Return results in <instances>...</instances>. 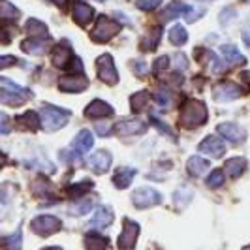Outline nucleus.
Segmentation results:
<instances>
[{"instance_id": "18", "label": "nucleus", "mask_w": 250, "mask_h": 250, "mask_svg": "<svg viewBox=\"0 0 250 250\" xmlns=\"http://www.w3.org/2000/svg\"><path fill=\"white\" fill-rule=\"evenodd\" d=\"M92 145H94V136L88 130H81L74 138V141H72V150L77 152L79 156H83L85 152L92 149Z\"/></svg>"}, {"instance_id": "8", "label": "nucleus", "mask_w": 250, "mask_h": 250, "mask_svg": "<svg viewBox=\"0 0 250 250\" xmlns=\"http://www.w3.org/2000/svg\"><path fill=\"white\" fill-rule=\"evenodd\" d=\"M113 132L117 136H141L147 132V125L143 121H138V119H132V121H121L113 126Z\"/></svg>"}, {"instance_id": "39", "label": "nucleus", "mask_w": 250, "mask_h": 250, "mask_svg": "<svg viewBox=\"0 0 250 250\" xmlns=\"http://www.w3.org/2000/svg\"><path fill=\"white\" fill-rule=\"evenodd\" d=\"M154 98H156V102H158V105H162V107H167V105L171 104V94H169L166 88L156 90V92H154Z\"/></svg>"}, {"instance_id": "46", "label": "nucleus", "mask_w": 250, "mask_h": 250, "mask_svg": "<svg viewBox=\"0 0 250 250\" xmlns=\"http://www.w3.org/2000/svg\"><path fill=\"white\" fill-rule=\"evenodd\" d=\"M150 119H152V125L156 126L158 130H162V132H164V134H166V136H169V138H173V134H171V128H169V126H167V125H164L162 121H158V119H156L154 115H152Z\"/></svg>"}, {"instance_id": "37", "label": "nucleus", "mask_w": 250, "mask_h": 250, "mask_svg": "<svg viewBox=\"0 0 250 250\" xmlns=\"http://www.w3.org/2000/svg\"><path fill=\"white\" fill-rule=\"evenodd\" d=\"M205 185L209 188H220L224 185V173L220 171V169H214L211 171V175L205 179Z\"/></svg>"}, {"instance_id": "21", "label": "nucleus", "mask_w": 250, "mask_h": 250, "mask_svg": "<svg viewBox=\"0 0 250 250\" xmlns=\"http://www.w3.org/2000/svg\"><path fill=\"white\" fill-rule=\"evenodd\" d=\"M25 100H28L26 96H23L21 92H15L12 88H0V102L6 104V105H12V107H19L23 105Z\"/></svg>"}, {"instance_id": "52", "label": "nucleus", "mask_w": 250, "mask_h": 250, "mask_svg": "<svg viewBox=\"0 0 250 250\" xmlns=\"http://www.w3.org/2000/svg\"><path fill=\"white\" fill-rule=\"evenodd\" d=\"M96 130L100 132V136H109V134H107L109 130H107V126H105V125H98V126H96Z\"/></svg>"}, {"instance_id": "7", "label": "nucleus", "mask_w": 250, "mask_h": 250, "mask_svg": "<svg viewBox=\"0 0 250 250\" xmlns=\"http://www.w3.org/2000/svg\"><path fill=\"white\" fill-rule=\"evenodd\" d=\"M243 96V88L233 81H222L213 88V98L216 102H231Z\"/></svg>"}, {"instance_id": "55", "label": "nucleus", "mask_w": 250, "mask_h": 250, "mask_svg": "<svg viewBox=\"0 0 250 250\" xmlns=\"http://www.w3.org/2000/svg\"><path fill=\"white\" fill-rule=\"evenodd\" d=\"M243 250H250V245H249V247H245V249H243Z\"/></svg>"}, {"instance_id": "11", "label": "nucleus", "mask_w": 250, "mask_h": 250, "mask_svg": "<svg viewBox=\"0 0 250 250\" xmlns=\"http://www.w3.org/2000/svg\"><path fill=\"white\" fill-rule=\"evenodd\" d=\"M88 167L94 171V173H105V171H109V167H111L113 164V156L109 150H98V152H94L90 158H88Z\"/></svg>"}, {"instance_id": "12", "label": "nucleus", "mask_w": 250, "mask_h": 250, "mask_svg": "<svg viewBox=\"0 0 250 250\" xmlns=\"http://www.w3.org/2000/svg\"><path fill=\"white\" fill-rule=\"evenodd\" d=\"M216 130H218V134L222 138H226L231 143H243L245 138H247V132L235 123H222V125L216 126Z\"/></svg>"}, {"instance_id": "9", "label": "nucleus", "mask_w": 250, "mask_h": 250, "mask_svg": "<svg viewBox=\"0 0 250 250\" xmlns=\"http://www.w3.org/2000/svg\"><path fill=\"white\" fill-rule=\"evenodd\" d=\"M88 87V79L83 74H70L62 75L59 79V88L64 92H81Z\"/></svg>"}, {"instance_id": "56", "label": "nucleus", "mask_w": 250, "mask_h": 250, "mask_svg": "<svg viewBox=\"0 0 250 250\" xmlns=\"http://www.w3.org/2000/svg\"><path fill=\"white\" fill-rule=\"evenodd\" d=\"M98 2H105V0H98Z\"/></svg>"}, {"instance_id": "44", "label": "nucleus", "mask_w": 250, "mask_h": 250, "mask_svg": "<svg viewBox=\"0 0 250 250\" xmlns=\"http://www.w3.org/2000/svg\"><path fill=\"white\" fill-rule=\"evenodd\" d=\"M130 68H132L138 75H145L147 74V70H149L145 61H132V62H130Z\"/></svg>"}, {"instance_id": "17", "label": "nucleus", "mask_w": 250, "mask_h": 250, "mask_svg": "<svg viewBox=\"0 0 250 250\" xmlns=\"http://www.w3.org/2000/svg\"><path fill=\"white\" fill-rule=\"evenodd\" d=\"M115 220V213L111 211V207H107V205H100L98 209H96V213L94 216L90 218V222L88 226H92V228H107V226H111V222Z\"/></svg>"}, {"instance_id": "26", "label": "nucleus", "mask_w": 250, "mask_h": 250, "mask_svg": "<svg viewBox=\"0 0 250 250\" xmlns=\"http://www.w3.org/2000/svg\"><path fill=\"white\" fill-rule=\"evenodd\" d=\"M160 40H162V28H160V26H158V28H150L149 32L143 36V40H141V49L154 51L156 45L160 43Z\"/></svg>"}, {"instance_id": "32", "label": "nucleus", "mask_w": 250, "mask_h": 250, "mask_svg": "<svg viewBox=\"0 0 250 250\" xmlns=\"http://www.w3.org/2000/svg\"><path fill=\"white\" fill-rule=\"evenodd\" d=\"M188 40V32L183 25H173L169 30V42L173 45H185Z\"/></svg>"}, {"instance_id": "45", "label": "nucleus", "mask_w": 250, "mask_h": 250, "mask_svg": "<svg viewBox=\"0 0 250 250\" xmlns=\"http://www.w3.org/2000/svg\"><path fill=\"white\" fill-rule=\"evenodd\" d=\"M12 130V123H10V117L0 113V134H10Z\"/></svg>"}, {"instance_id": "1", "label": "nucleus", "mask_w": 250, "mask_h": 250, "mask_svg": "<svg viewBox=\"0 0 250 250\" xmlns=\"http://www.w3.org/2000/svg\"><path fill=\"white\" fill-rule=\"evenodd\" d=\"M179 117L185 128H198L207 123V105L200 100H188L183 104Z\"/></svg>"}, {"instance_id": "29", "label": "nucleus", "mask_w": 250, "mask_h": 250, "mask_svg": "<svg viewBox=\"0 0 250 250\" xmlns=\"http://www.w3.org/2000/svg\"><path fill=\"white\" fill-rule=\"evenodd\" d=\"M194 198V192L187 187H181L179 190H175V194H173V203H175L177 209H185L188 203L192 201Z\"/></svg>"}, {"instance_id": "31", "label": "nucleus", "mask_w": 250, "mask_h": 250, "mask_svg": "<svg viewBox=\"0 0 250 250\" xmlns=\"http://www.w3.org/2000/svg\"><path fill=\"white\" fill-rule=\"evenodd\" d=\"M188 8L190 6H187L185 2H171L166 10H164V15H162V19L164 21H167V19H171V17H177V15H183V13H187L188 12Z\"/></svg>"}, {"instance_id": "15", "label": "nucleus", "mask_w": 250, "mask_h": 250, "mask_svg": "<svg viewBox=\"0 0 250 250\" xmlns=\"http://www.w3.org/2000/svg\"><path fill=\"white\" fill-rule=\"evenodd\" d=\"M113 113H115V109L104 100H92L85 107V117L87 119H105V117H111Z\"/></svg>"}, {"instance_id": "25", "label": "nucleus", "mask_w": 250, "mask_h": 250, "mask_svg": "<svg viewBox=\"0 0 250 250\" xmlns=\"http://www.w3.org/2000/svg\"><path fill=\"white\" fill-rule=\"evenodd\" d=\"M17 125L21 126V128H25V130L36 132L40 125H42V121H40V115L36 111H26L21 117H17Z\"/></svg>"}, {"instance_id": "28", "label": "nucleus", "mask_w": 250, "mask_h": 250, "mask_svg": "<svg viewBox=\"0 0 250 250\" xmlns=\"http://www.w3.org/2000/svg\"><path fill=\"white\" fill-rule=\"evenodd\" d=\"M85 247L87 250H104L107 247V239L100 235L98 231H90L85 235Z\"/></svg>"}, {"instance_id": "16", "label": "nucleus", "mask_w": 250, "mask_h": 250, "mask_svg": "<svg viewBox=\"0 0 250 250\" xmlns=\"http://www.w3.org/2000/svg\"><path fill=\"white\" fill-rule=\"evenodd\" d=\"M49 38H28V40H23L21 49L28 53V55H43L45 51L49 49Z\"/></svg>"}, {"instance_id": "27", "label": "nucleus", "mask_w": 250, "mask_h": 250, "mask_svg": "<svg viewBox=\"0 0 250 250\" xmlns=\"http://www.w3.org/2000/svg\"><path fill=\"white\" fill-rule=\"evenodd\" d=\"M220 53L224 55V59L228 61L229 64H235V66H243V64L247 62V59L239 53V49L235 45H231V43H226L220 47Z\"/></svg>"}, {"instance_id": "54", "label": "nucleus", "mask_w": 250, "mask_h": 250, "mask_svg": "<svg viewBox=\"0 0 250 250\" xmlns=\"http://www.w3.org/2000/svg\"><path fill=\"white\" fill-rule=\"evenodd\" d=\"M42 250H62V249H59V247H47V249H42Z\"/></svg>"}, {"instance_id": "40", "label": "nucleus", "mask_w": 250, "mask_h": 250, "mask_svg": "<svg viewBox=\"0 0 250 250\" xmlns=\"http://www.w3.org/2000/svg\"><path fill=\"white\" fill-rule=\"evenodd\" d=\"M162 4V0H136V6L143 12H150V10H156L158 6Z\"/></svg>"}, {"instance_id": "10", "label": "nucleus", "mask_w": 250, "mask_h": 250, "mask_svg": "<svg viewBox=\"0 0 250 250\" xmlns=\"http://www.w3.org/2000/svg\"><path fill=\"white\" fill-rule=\"evenodd\" d=\"M138 235H139V226L134 222V220H125V229H123V233L119 235V241H117V245H119V249H134L136 247V241H138Z\"/></svg>"}, {"instance_id": "50", "label": "nucleus", "mask_w": 250, "mask_h": 250, "mask_svg": "<svg viewBox=\"0 0 250 250\" xmlns=\"http://www.w3.org/2000/svg\"><path fill=\"white\" fill-rule=\"evenodd\" d=\"M51 2H53V4H57L61 10H64V8L70 4V0H51Z\"/></svg>"}, {"instance_id": "3", "label": "nucleus", "mask_w": 250, "mask_h": 250, "mask_svg": "<svg viewBox=\"0 0 250 250\" xmlns=\"http://www.w3.org/2000/svg\"><path fill=\"white\" fill-rule=\"evenodd\" d=\"M119 30H121V25H119L115 19L107 17V15H100L98 21H96V26H94L92 32H90V40L96 42V43H105V42H109L111 38L117 36Z\"/></svg>"}, {"instance_id": "36", "label": "nucleus", "mask_w": 250, "mask_h": 250, "mask_svg": "<svg viewBox=\"0 0 250 250\" xmlns=\"http://www.w3.org/2000/svg\"><path fill=\"white\" fill-rule=\"evenodd\" d=\"M51 183L45 179V177H38L36 181L32 183V190L36 192L38 196H49L51 194Z\"/></svg>"}, {"instance_id": "4", "label": "nucleus", "mask_w": 250, "mask_h": 250, "mask_svg": "<svg viewBox=\"0 0 250 250\" xmlns=\"http://www.w3.org/2000/svg\"><path fill=\"white\" fill-rule=\"evenodd\" d=\"M30 226H32V231L38 233L40 237H49V235L57 233V231L62 228L61 220H59L57 216H51V214H42V216H36Z\"/></svg>"}, {"instance_id": "47", "label": "nucleus", "mask_w": 250, "mask_h": 250, "mask_svg": "<svg viewBox=\"0 0 250 250\" xmlns=\"http://www.w3.org/2000/svg\"><path fill=\"white\" fill-rule=\"evenodd\" d=\"M167 66H169V57H160V59L154 62V70H156V72H162Z\"/></svg>"}, {"instance_id": "33", "label": "nucleus", "mask_w": 250, "mask_h": 250, "mask_svg": "<svg viewBox=\"0 0 250 250\" xmlns=\"http://www.w3.org/2000/svg\"><path fill=\"white\" fill-rule=\"evenodd\" d=\"M26 32L32 34L34 38H47V26L43 23H40L38 19H28L26 21Z\"/></svg>"}, {"instance_id": "48", "label": "nucleus", "mask_w": 250, "mask_h": 250, "mask_svg": "<svg viewBox=\"0 0 250 250\" xmlns=\"http://www.w3.org/2000/svg\"><path fill=\"white\" fill-rule=\"evenodd\" d=\"M13 64H17V61H15V57H0V70L2 68H10V66H13Z\"/></svg>"}, {"instance_id": "53", "label": "nucleus", "mask_w": 250, "mask_h": 250, "mask_svg": "<svg viewBox=\"0 0 250 250\" xmlns=\"http://www.w3.org/2000/svg\"><path fill=\"white\" fill-rule=\"evenodd\" d=\"M4 164H6V154H4L2 150H0V167H2Z\"/></svg>"}, {"instance_id": "41", "label": "nucleus", "mask_w": 250, "mask_h": 250, "mask_svg": "<svg viewBox=\"0 0 250 250\" xmlns=\"http://www.w3.org/2000/svg\"><path fill=\"white\" fill-rule=\"evenodd\" d=\"M6 247L8 250H21V229H17L12 237L6 239Z\"/></svg>"}, {"instance_id": "38", "label": "nucleus", "mask_w": 250, "mask_h": 250, "mask_svg": "<svg viewBox=\"0 0 250 250\" xmlns=\"http://www.w3.org/2000/svg\"><path fill=\"white\" fill-rule=\"evenodd\" d=\"M237 17V12H235V8H231V6H226L224 10L220 12V17H218V21H220V25L222 26H228L229 25V21H233Z\"/></svg>"}, {"instance_id": "22", "label": "nucleus", "mask_w": 250, "mask_h": 250, "mask_svg": "<svg viewBox=\"0 0 250 250\" xmlns=\"http://www.w3.org/2000/svg\"><path fill=\"white\" fill-rule=\"evenodd\" d=\"M209 169V162L201 156H190L187 162V171L192 177H201Z\"/></svg>"}, {"instance_id": "2", "label": "nucleus", "mask_w": 250, "mask_h": 250, "mask_svg": "<svg viewBox=\"0 0 250 250\" xmlns=\"http://www.w3.org/2000/svg\"><path fill=\"white\" fill-rule=\"evenodd\" d=\"M70 119V111H66L62 107H57V105H43L42 111H40V121H42V126L43 130L47 132H57L61 130L62 126H66Z\"/></svg>"}, {"instance_id": "43", "label": "nucleus", "mask_w": 250, "mask_h": 250, "mask_svg": "<svg viewBox=\"0 0 250 250\" xmlns=\"http://www.w3.org/2000/svg\"><path fill=\"white\" fill-rule=\"evenodd\" d=\"M203 10L201 8H188V12L185 13V17H187L188 23H194V21H198L200 17H203Z\"/></svg>"}, {"instance_id": "34", "label": "nucleus", "mask_w": 250, "mask_h": 250, "mask_svg": "<svg viewBox=\"0 0 250 250\" xmlns=\"http://www.w3.org/2000/svg\"><path fill=\"white\" fill-rule=\"evenodd\" d=\"M19 17V10L10 4L8 0H0V19H6V21H13Z\"/></svg>"}, {"instance_id": "24", "label": "nucleus", "mask_w": 250, "mask_h": 250, "mask_svg": "<svg viewBox=\"0 0 250 250\" xmlns=\"http://www.w3.org/2000/svg\"><path fill=\"white\" fill-rule=\"evenodd\" d=\"M92 205H94V198L92 196H88V198H79V200H75L72 205H70V209H68V213L72 214V216H81V214H87L90 209H92Z\"/></svg>"}, {"instance_id": "6", "label": "nucleus", "mask_w": 250, "mask_h": 250, "mask_svg": "<svg viewBox=\"0 0 250 250\" xmlns=\"http://www.w3.org/2000/svg\"><path fill=\"white\" fill-rule=\"evenodd\" d=\"M96 70H98V79L104 81L105 85H115L119 81V74H117V68L113 62L111 55H102L96 61Z\"/></svg>"}, {"instance_id": "57", "label": "nucleus", "mask_w": 250, "mask_h": 250, "mask_svg": "<svg viewBox=\"0 0 250 250\" xmlns=\"http://www.w3.org/2000/svg\"><path fill=\"white\" fill-rule=\"evenodd\" d=\"M247 2H250V0H247Z\"/></svg>"}, {"instance_id": "30", "label": "nucleus", "mask_w": 250, "mask_h": 250, "mask_svg": "<svg viewBox=\"0 0 250 250\" xmlns=\"http://www.w3.org/2000/svg\"><path fill=\"white\" fill-rule=\"evenodd\" d=\"M147 104H149V92H145V90H139L136 94H132V98H130V107L134 113L143 111L147 107Z\"/></svg>"}, {"instance_id": "35", "label": "nucleus", "mask_w": 250, "mask_h": 250, "mask_svg": "<svg viewBox=\"0 0 250 250\" xmlns=\"http://www.w3.org/2000/svg\"><path fill=\"white\" fill-rule=\"evenodd\" d=\"M90 188H92L90 181H81V183H75V185H72V187L68 188V194L72 198H75V200H79V198H83L87 194Z\"/></svg>"}, {"instance_id": "49", "label": "nucleus", "mask_w": 250, "mask_h": 250, "mask_svg": "<svg viewBox=\"0 0 250 250\" xmlns=\"http://www.w3.org/2000/svg\"><path fill=\"white\" fill-rule=\"evenodd\" d=\"M175 62H177V66H179L181 70H185V68L188 66V61H187V57H185V55H177Z\"/></svg>"}, {"instance_id": "42", "label": "nucleus", "mask_w": 250, "mask_h": 250, "mask_svg": "<svg viewBox=\"0 0 250 250\" xmlns=\"http://www.w3.org/2000/svg\"><path fill=\"white\" fill-rule=\"evenodd\" d=\"M61 158L62 160H66V162H74V166H79L81 164V156L77 154V152H74V150H62L61 152Z\"/></svg>"}, {"instance_id": "13", "label": "nucleus", "mask_w": 250, "mask_h": 250, "mask_svg": "<svg viewBox=\"0 0 250 250\" xmlns=\"http://www.w3.org/2000/svg\"><path fill=\"white\" fill-rule=\"evenodd\" d=\"M94 17V10L85 4L83 0H75L74 2V8H72V19L79 26H87Z\"/></svg>"}, {"instance_id": "5", "label": "nucleus", "mask_w": 250, "mask_h": 250, "mask_svg": "<svg viewBox=\"0 0 250 250\" xmlns=\"http://www.w3.org/2000/svg\"><path fill=\"white\" fill-rule=\"evenodd\" d=\"M132 203L138 207V209H149L152 205H158L162 203V194L154 188L143 187L138 188L134 194H132Z\"/></svg>"}, {"instance_id": "14", "label": "nucleus", "mask_w": 250, "mask_h": 250, "mask_svg": "<svg viewBox=\"0 0 250 250\" xmlns=\"http://www.w3.org/2000/svg\"><path fill=\"white\" fill-rule=\"evenodd\" d=\"M200 150L205 152V154H209V156H213V158H220V156H224L226 145L218 136H207L200 143Z\"/></svg>"}, {"instance_id": "51", "label": "nucleus", "mask_w": 250, "mask_h": 250, "mask_svg": "<svg viewBox=\"0 0 250 250\" xmlns=\"http://www.w3.org/2000/svg\"><path fill=\"white\" fill-rule=\"evenodd\" d=\"M243 42H245V45L250 49V30H243Z\"/></svg>"}, {"instance_id": "20", "label": "nucleus", "mask_w": 250, "mask_h": 250, "mask_svg": "<svg viewBox=\"0 0 250 250\" xmlns=\"http://www.w3.org/2000/svg\"><path fill=\"white\" fill-rule=\"evenodd\" d=\"M134 177H136V169L134 167H119L117 171H115V175H113V185L117 188H121V190H125V188L130 187V183L134 181Z\"/></svg>"}, {"instance_id": "23", "label": "nucleus", "mask_w": 250, "mask_h": 250, "mask_svg": "<svg viewBox=\"0 0 250 250\" xmlns=\"http://www.w3.org/2000/svg\"><path fill=\"white\" fill-rule=\"evenodd\" d=\"M247 169V158L237 156V158H229L226 162V173L231 177V179H239V177L245 173Z\"/></svg>"}, {"instance_id": "19", "label": "nucleus", "mask_w": 250, "mask_h": 250, "mask_svg": "<svg viewBox=\"0 0 250 250\" xmlns=\"http://www.w3.org/2000/svg\"><path fill=\"white\" fill-rule=\"evenodd\" d=\"M51 57H53V64L57 68H66V66H70V61H72V47L66 45V42H62V43L55 45Z\"/></svg>"}]
</instances>
